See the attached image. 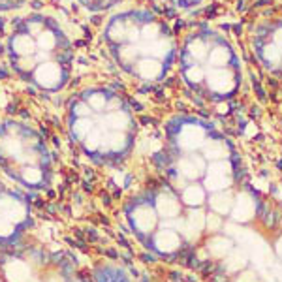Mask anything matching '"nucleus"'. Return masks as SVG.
<instances>
[{"mask_svg":"<svg viewBox=\"0 0 282 282\" xmlns=\"http://www.w3.org/2000/svg\"><path fill=\"white\" fill-rule=\"evenodd\" d=\"M107 40L117 45L120 64L132 72L141 62L158 60L166 64L173 53L171 38L164 34L162 25L155 19L139 23L135 17H119L107 27Z\"/></svg>","mask_w":282,"mask_h":282,"instance_id":"f257e3e1","label":"nucleus"},{"mask_svg":"<svg viewBox=\"0 0 282 282\" xmlns=\"http://www.w3.org/2000/svg\"><path fill=\"white\" fill-rule=\"evenodd\" d=\"M233 181L232 175V164L228 160H219L211 162L205 169V188L211 192L226 190Z\"/></svg>","mask_w":282,"mask_h":282,"instance_id":"f03ea898","label":"nucleus"},{"mask_svg":"<svg viewBox=\"0 0 282 282\" xmlns=\"http://www.w3.org/2000/svg\"><path fill=\"white\" fill-rule=\"evenodd\" d=\"M205 139H207V130L197 122H184V124H181L179 134H177L179 147L186 153H194L197 149H201Z\"/></svg>","mask_w":282,"mask_h":282,"instance_id":"7ed1b4c3","label":"nucleus"},{"mask_svg":"<svg viewBox=\"0 0 282 282\" xmlns=\"http://www.w3.org/2000/svg\"><path fill=\"white\" fill-rule=\"evenodd\" d=\"M177 169H179V173L181 177L184 179H188V181H196L199 177L205 173V158L203 156H196V155H188V156H183L179 164H177Z\"/></svg>","mask_w":282,"mask_h":282,"instance_id":"20e7f679","label":"nucleus"},{"mask_svg":"<svg viewBox=\"0 0 282 282\" xmlns=\"http://www.w3.org/2000/svg\"><path fill=\"white\" fill-rule=\"evenodd\" d=\"M254 213H256V201H254V197L250 194H239L233 199L232 217L235 222H248V220H252Z\"/></svg>","mask_w":282,"mask_h":282,"instance_id":"39448f33","label":"nucleus"},{"mask_svg":"<svg viewBox=\"0 0 282 282\" xmlns=\"http://www.w3.org/2000/svg\"><path fill=\"white\" fill-rule=\"evenodd\" d=\"M201 153H203V158L209 160V162H219V160H228V155H230V147L228 143L222 139H215V137H207L201 147Z\"/></svg>","mask_w":282,"mask_h":282,"instance_id":"423d86ee","label":"nucleus"},{"mask_svg":"<svg viewBox=\"0 0 282 282\" xmlns=\"http://www.w3.org/2000/svg\"><path fill=\"white\" fill-rule=\"evenodd\" d=\"M156 211L158 215L166 220H173L179 217V213H181V201L177 199L173 194H160V196L156 197Z\"/></svg>","mask_w":282,"mask_h":282,"instance_id":"0eeeda50","label":"nucleus"},{"mask_svg":"<svg viewBox=\"0 0 282 282\" xmlns=\"http://www.w3.org/2000/svg\"><path fill=\"white\" fill-rule=\"evenodd\" d=\"M155 245L158 247V250L162 252H173L177 248L181 247V237L175 230H169V228H164L162 232L156 233L155 237Z\"/></svg>","mask_w":282,"mask_h":282,"instance_id":"6e6552de","label":"nucleus"},{"mask_svg":"<svg viewBox=\"0 0 282 282\" xmlns=\"http://www.w3.org/2000/svg\"><path fill=\"white\" fill-rule=\"evenodd\" d=\"M156 222H158V219H156V213L155 209H151V207H137L134 213V224L137 230H141V232H153L156 228Z\"/></svg>","mask_w":282,"mask_h":282,"instance_id":"1a4fd4ad","label":"nucleus"},{"mask_svg":"<svg viewBox=\"0 0 282 282\" xmlns=\"http://www.w3.org/2000/svg\"><path fill=\"white\" fill-rule=\"evenodd\" d=\"M233 194L230 190H220V192H213L211 197H209V205L215 213L219 215H228L232 213L233 207Z\"/></svg>","mask_w":282,"mask_h":282,"instance_id":"9d476101","label":"nucleus"},{"mask_svg":"<svg viewBox=\"0 0 282 282\" xmlns=\"http://www.w3.org/2000/svg\"><path fill=\"white\" fill-rule=\"evenodd\" d=\"M6 278L10 282H27L30 278V267L21 260H12L4 267Z\"/></svg>","mask_w":282,"mask_h":282,"instance_id":"9b49d317","label":"nucleus"},{"mask_svg":"<svg viewBox=\"0 0 282 282\" xmlns=\"http://www.w3.org/2000/svg\"><path fill=\"white\" fill-rule=\"evenodd\" d=\"M0 217L12 220V222H21L25 219V207L10 197H2L0 199Z\"/></svg>","mask_w":282,"mask_h":282,"instance_id":"f8f14e48","label":"nucleus"},{"mask_svg":"<svg viewBox=\"0 0 282 282\" xmlns=\"http://www.w3.org/2000/svg\"><path fill=\"white\" fill-rule=\"evenodd\" d=\"M207 250L213 258H226L233 250V245L228 237H211L207 243Z\"/></svg>","mask_w":282,"mask_h":282,"instance_id":"ddd939ff","label":"nucleus"},{"mask_svg":"<svg viewBox=\"0 0 282 282\" xmlns=\"http://www.w3.org/2000/svg\"><path fill=\"white\" fill-rule=\"evenodd\" d=\"M183 201L190 207H199L205 201V188L199 184H188L183 190Z\"/></svg>","mask_w":282,"mask_h":282,"instance_id":"4468645a","label":"nucleus"},{"mask_svg":"<svg viewBox=\"0 0 282 282\" xmlns=\"http://www.w3.org/2000/svg\"><path fill=\"white\" fill-rule=\"evenodd\" d=\"M102 147L111 153H119L126 147V132H109L104 135V143Z\"/></svg>","mask_w":282,"mask_h":282,"instance_id":"2eb2a0df","label":"nucleus"},{"mask_svg":"<svg viewBox=\"0 0 282 282\" xmlns=\"http://www.w3.org/2000/svg\"><path fill=\"white\" fill-rule=\"evenodd\" d=\"M23 149V141L17 137V135L10 134V135H4V137H0V153L6 156H15L19 155Z\"/></svg>","mask_w":282,"mask_h":282,"instance_id":"dca6fc26","label":"nucleus"},{"mask_svg":"<svg viewBox=\"0 0 282 282\" xmlns=\"http://www.w3.org/2000/svg\"><path fill=\"white\" fill-rule=\"evenodd\" d=\"M104 135H106V132H104L102 128L92 126L91 132L85 135V139H83L87 151H96V149L102 147V143H104Z\"/></svg>","mask_w":282,"mask_h":282,"instance_id":"f3484780","label":"nucleus"},{"mask_svg":"<svg viewBox=\"0 0 282 282\" xmlns=\"http://www.w3.org/2000/svg\"><path fill=\"white\" fill-rule=\"evenodd\" d=\"M247 265V256L241 250H232V252L226 256V269L228 271H241V269Z\"/></svg>","mask_w":282,"mask_h":282,"instance_id":"a211bd4d","label":"nucleus"},{"mask_svg":"<svg viewBox=\"0 0 282 282\" xmlns=\"http://www.w3.org/2000/svg\"><path fill=\"white\" fill-rule=\"evenodd\" d=\"M222 217H220L219 213H209V215H205V228L209 230V232H219L220 228H222Z\"/></svg>","mask_w":282,"mask_h":282,"instance_id":"6ab92c4d","label":"nucleus"},{"mask_svg":"<svg viewBox=\"0 0 282 282\" xmlns=\"http://www.w3.org/2000/svg\"><path fill=\"white\" fill-rule=\"evenodd\" d=\"M23 179L30 184L40 183L42 181V171L38 168H34V166H27V168L23 169Z\"/></svg>","mask_w":282,"mask_h":282,"instance_id":"aec40b11","label":"nucleus"},{"mask_svg":"<svg viewBox=\"0 0 282 282\" xmlns=\"http://www.w3.org/2000/svg\"><path fill=\"white\" fill-rule=\"evenodd\" d=\"M12 232H14V222L0 217V235H2V237H8V235H12Z\"/></svg>","mask_w":282,"mask_h":282,"instance_id":"412c9836","label":"nucleus"},{"mask_svg":"<svg viewBox=\"0 0 282 282\" xmlns=\"http://www.w3.org/2000/svg\"><path fill=\"white\" fill-rule=\"evenodd\" d=\"M237 282H258V278H256V275H254V273L247 271V273H243V275L237 278Z\"/></svg>","mask_w":282,"mask_h":282,"instance_id":"4be33fe9","label":"nucleus"},{"mask_svg":"<svg viewBox=\"0 0 282 282\" xmlns=\"http://www.w3.org/2000/svg\"><path fill=\"white\" fill-rule=\"evenodd\" d=\"M47 282H62V278H60V276H51Z\"/></svg>","mask_w":282,"mask_h":282,"instance_id":"5701e85b","label":"nucleus"},{"mask_svg":"<svg viewBox=\"0 0 282 282\" xmlns=\"http://www.w3.org/2000/svg\"><path fill=\"white\" fill-rule=\"evenodd\" d=\"M276 250H278V254H280V258H282V239L278 241V245H276Z\"/></svg>","mask_w":282,"mask_h":282,"instance_id":"b1692460","label":"nucleus"},{"mask_svg":"<svg viewBox=\"0 0 282 282\" xmlns=\"http://www.w3.org/2000/svg\"><path fill=\"white\" fill-rule=\"evenodd\" d=\"M181 2H186V4H192V2H196V0H181Z\"/></svg>","mask_w":282,"mask_h":282,"instance_id":"393cba45","label":"nucleus"}]
</instances>
